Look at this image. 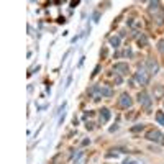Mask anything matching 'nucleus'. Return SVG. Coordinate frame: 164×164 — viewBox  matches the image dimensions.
Masks as SVG:
<instances>
[{"label":"nucleus","instance_id":"1","mask_svg":"<svg viewBox=\"0 0 164 164\" xmlns=\"http://www.w3.org/2000/svg\"><path fill=\"white\" fill-rule=\"evenodd\" d=\"M149 79H151V77H149V72L146 71V67H140L135 72V80L140 85H148L149 84Z\"/></svg>","mask_w":164,"mask_h":164},{"label":"nucleus","instance_id":"2","mask_svg":"<svg viewBox=\"0 0 164 164\" xmlns=\"http://www.w3.org/2000/svg\"><path fill=\"white\" fill-rule=\"evenodd\" d=\"M136 99H138V103H140V105H141V107L144 108V110H148V112H151V105H153V99L149 97V94H148V92H140Z\"/></svg>","mask_w":164,"mask_h":164},{"label":"nucleus","instance_id":"3","mask_svg":"<svg viewBox=\"0 0 164 164\" xmlns=\"http://www.w3.org/2000/svg\"><path fill=\"white\" fill-rule=\"evenodd\" d=\"M146 140L151 143H158V144L164 146V135L159 130H149L146 133Z\"/></svg>","mask_w":164,"mask_h":164},{"label":"nucleus","instance_id":"4","mask_svg":"<svg viewBox=\"0 0 164 164\" xmlns=\"http://www.w3.org/2000/svg\"><path fill=\"white\" fill-rule=\"evenodd\" d=\"M144 67H146V71L149 74H158L159 71V64L156 59H153V57H148L146 59V64H144Z\"/></svg>","mask_w":164,"mask_h":164},{"label":"nucleus","instance_id":"5","mask_svg":"<svg viewBox=\"0 0 164 164\" xmlns=\"http://www.w3.org/2000/svg\"><path fill=\"white\" fill-rule=\"evenodd\" d=\"M118 103H120V107L121 108H131V105H133V99H131L126 92H123V94L120 95V99H118Z\"/></svg>","mask_w":164,"mask_h":164},{"label":"nucleus","instance_id":"6","mask_svg":"<svg viewBox=\"0 0 164 164\" xmlns=\"http://www.w3.org/2000/svg\"><path fill=\"white\" fill-rule=\"evenodd\" d=\"M113 71L120 76H123V74H128L130 71V66L126 64V62H115V66H113Z\"/></svg>","mask_w":164,"mask_h":164},{"label":"nucleus","instance_id":"7","mask_svg":"<svg viewBox=\"0 0 164 164\" xmlns=\"http://www.w3.org/2000/svg\"><path fill=\"white\" fill-rule=\"evenodd\" d=\"M99 94H100L102 97L110 99V97H113V89L110 87V85H107V84H100L99 85Z\"/></svg>","mask_w":164,"mask_h":164},{"label":"nucleus","instance_id":"8","mask_svg":"<svg viewBox=\"0 0 164 164\" xmlns=\"http://www.w3.org/2000/svg\"><path fill=\"white\" fill-rule=\"evenodd\" d=\"M148 10H149V13H151V15H158V13H161V2H158V0H156V2H149V7H148Z\"/></svg>","mask_w":164,"mask_h":164},{"label":"nucleus","instance_id":"9","mask_svg":"<svg viewBox=\"0 0 164 164\" xmlns=\"http://www.w3.org/2000/svg\"><path fill=\"white\" fill-rule=\"evenodd\" d=\"M110 117H112L110 110H108V108H102V110H100V125H105L108 120H110Z\"/></svg>","mask_w":164,"mask_h":164},{"label":"nucleus","instance_id":"10","mask_svg":"<svg viewBox=\"0 0 164 164\" xmlns=\"http://www.w3.org/2000/svg\"><path fill=\"white\" fill-rule=\"evenodd\" d=\"M108 43H110V46L115 48V49L120 48V36H110V38H108Z\"/></svg>","mask_w":164,"mask_h":164},{"label":"nucleus","instance_id":"11","mask_svg":"<svg viewBox=\"0 0 164 164\" xmlns=\"http://www.w3.org/2000/svg\"><path fill=\"white\" fill-rule=\"evenodd\" d=\"M136 41H138V46H141V48H144V46H148V36L146 34H140L138 38H136Z\"/></svg>","mask_w":164,"mask_h":164},{"label":"nucleus","instance_id":"12","mask_svg":"<svg viewBox=\"0 0 164 164\" xmlns=\"http://www.w3.org/2000/svg\"><path fill=\"white\" fill-rule=\"evenodd\" d=\"M164 95V85H154V99Z\"/></svg>","mask_w":164,"mask_h":164},{"label":"nucleus","instance_id":"13","mask_svg":"<svg viewBox=\"0 0 164 164\" xmlns=\"http://www.w3.org/2000/svg\"><path fill=\"white\" fill-rule=\"evenodd\" d=\"M154 20H156L158 25H164V11H161V13H158V15H154Z\"/></svg>","mask_w":164,"mask_h":164},{"label":"nucleus","instance_id":"14","mask_svg":"<svg viewBox=\"0 0 164 164\" xmlns=\"http://www.w3.org/2000/svg\"><path fill=\"white\" fill-rule=\"evenodd\" d=\"M123 164H144L143 161H140V159H133V158H126L123 161Z\"/></svg>","mask_w":164,"mask_h":164},{"label":"nucleus","instance_id":"15","mask_svg":"<svg viewBox=\"0 0 164 164\" xmlns=\"http://www.w3.org/2000/svg\"><path fill=\"white\" fill-rule=\"evenodd\" d=\"M118 149H117V148H113V149H110V153H107L105 154V158H117V156H118Z\"/></svg>","mask_w":164,"mask_h":164},{"label":"nucleus","instance_id":"16","mask_svg":"<svg viewBox=\"0 0 164 164\" xmlns=\"http://www.w3.org/2000/svg\"><path fill=\"white\" fill-rule=\"evenodd\" d=\"M144 130V125H135L131 126V133H138V131H143Z\"/></svg>","mask_w":164,"mask_h":164},{"label":"nucleus","instance_id":"17","mask_svg":"<svg viewBox=\"0 0 164 164\" xmlns=\"http://www.w3.org/2000/svg\"><path fill=\"white\" fill-rule=\"evenodd\" d=\"M156 120H158L159 125H163L164 126V112H159L158 115H156Z\"/></svg>","mask_w":164,"mask_h":164},{"label":"nucleus","instance_id":"18","mask_svg":"<svg viewBox=\"0 0 164 164\" xmlns=\"http://www.w3.org/2000/svg\"><path fill=\"white\" fill-rule=\"evenodd\" d=\"M113 80H115V84L117 85H121V82H123V79H121L120 74H115V76H113Z\"/></svg>","mask_w":164,"mask_h":164},{"label":"nucleus","instance_id":"19","mask_svg":"<svg viewBox=\"0 0 164 164\" xmlns=\"http://www.w3.org/2000/svg\"><path fill=\"white\" fill-rule=\"evenodd\" d=\"M158 49H159L161 53H164V40H161V41L158 43Z\"/></svg>","mask_w":164,"mask_h":164},{"label":"nucleus","instance_id":"20","mask_svg":"<svg viewBox=\"0 0 164 164\" xmlns=\"http://www.w3.org/2000/svg\"><path fill=\"white\" fill-rule=\"evenodd\" d=\"M85 128H87L89 131L94 130V121H87V123H85Z\"/></svg>","mask_w":164,"mask_h":164},{"label":"nucleus","instance_id":"21","mask_svg":"<svg viewBox=\"0 0 164 164\" xmlns=\"http://www.w3.org/2000/svg\"><path fill=\"white\" fill-rule=\"evenodd\" d=\"M149 151H153V153H161V149L158 146H149Z\"/></svg>","mask_w":164,"mask_h":164},{"label":"nucleus","instance_id":"22","mask_svg":"<svg viewBox=\"0 0 164 164\" xmlns=\"http://www.w3.org/2000/svg\"><path fill=\"white\" fill-rule=\"evenodd\" d=\"M100 72V66H95V69H94V72H92V77H95L97 74Z\"/></svg>","mask_w":164,"mask_h":164},{"label":"nucleus","instance_id":"23","mask_svg":"<svg viewBox=\"0 0 164 164\" xmlns=\"http://www.w3.org/2000/svg\"><path fill=\"white\" fill-rule=\"evenodd\" d=\"M89 143H90V140H89V138H85V140H82V143H80V146H87Z\"/></svg>","mask_w":164,"mask_h":164},{"label":"nucleus","instance_id":"24","mask_svg":"<svg viewBox=\"0 0 164 164\" xmlns=\"http://www.w3.org/2000/svg\"><path fill=\"white\" fill-rule=\"evenodd\" d=\"M99 18H100V13L95 11V13H94V22H99Z\"/></svg>","mask_w":164,"mask_h":164},{"label":"nucleus","instance_id":"25","mask_svg":"<svg viewBox=\"0 0 164 164\" xmlns=\"http://www.w3.org/2000/svg\"><path fill=\"white\" fill-rule=\"evenodd\" d=\"M71 82H72V76H69V77H67V82H66V87H69V85H71Z\"/></svg>","mask_w":164,"mask_h":164},{"label":"nucleus","instance_id":"26","mask_svg":"<svg viewBox=\"0 0 164 164\" xmlns=\"http://www.w3.org/2000/svg\"><path fill=\"white\" fill-rule=\"evenodd\" d=\"M131 54H133V53H131V49H126V51L123 53V56H131Z\"/></svg>","mask_w":164,"mask_h":164},{"label":"nucleus","instance_id":"27","mask_svg":"<svg viewBox=\"0 0 164 164\" xmlns=\"http://www.w3.org/2000/svg\"><path fill=\"white\" fill-rule=\"evenodd\" d=\"M64 22H66V18H64V17H59V18H57V23H64Z\"/></svg>","mask_w":164,"mask_h":164},{"label":"nucleus","instance_id":"28","mask_svg":"<svg viewBox=\"0 0 164 164\" xmlns=\"http://www.w3.org/2000/svg\"><path fill=\"white\" fill-rule=\"evenodd\" d=\"M117 130H118V125H115V126H112V128H110V131H112V133H113V131H117Z\"/></svg>","mask_w":164,"mask_h":164},{"label":"nucleus","instance_id":"29","mask_svg":"<svg viewBox=\"0 0 164 164\" xmlns=\"http://www.w3.org/2000/svg\"><path fill=\"white\" fill-rule=\"evenodd\" d=\"M77 5H79V2H71V7H72V8L74 7H77Z\"/></svg>","mask_w":164,"mask_h":164}]
</instances>
